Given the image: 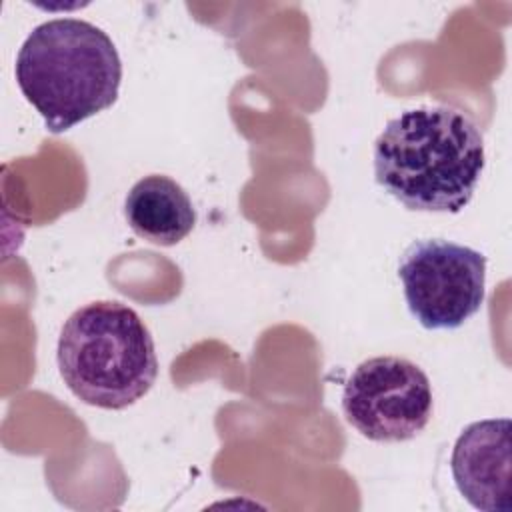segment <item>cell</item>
Instances as JSON below:
<instances>
[{"instance_id": "6", "label": "cell", "mask_w": 512, "mask_h": 512, "mask_svg": "<svg viewBox=\"0 0 512 512\" xmlns=\"http://www.w3.org/2000/svg\"><path fill=\"white\" fill-rule=\"evenodd\" d=\"M510 420L472 422L458 436L450 470L458 492L484 512H508L510 492Z\"/></svg>"}, {"instance_id": "7", "label": "cell", "mask_w": 512, "mask_h": 512, "mask_svg": "<svg viewBox=\"0 0 512 512\" xmlns=\"http://www.w3.org/2000/svg\"><path fill=\"white\" fill-rule=\"evenodd\" d=\"M124 216L134 234L158 246L178 244L196 224L188 192L164 174L144 176L130 188Z\"/></svg>"}, {"instance_id": "5", "label": "cell", "mask_w": 512, "mask_h": 512, "mask_svg": "<svg viewBox=\"0 0 512 512\" xmlns=\"http://www.w3.org/2000/svg\"><path fill=\"white\" fill-rule=\"evenodd\" d=\"M432 388L424 370L400 356L368 358L344 384L346 420L368 440L404 442L432 416Z\"/></svg>"}, {"instance_id": "4", "label": "cell", "mask_w": 512, "mask_h": 512, "mask_svg": "<svg viewBox=\"0 0 512 512\" xmlns=\"http://www.w3.org/2000/svg\"><path fill=\"white\" fill-rule=\"evenodd\" d=\"M398 278L412 316L428 330H454L484 302L486 256L442 238L412 242Z\"/></svg>"}, {"instance_id": "2", "label": "cell", "mask_w": 512, "mask_h": 512, "mask_svg": "<svg viewBox=\"0 0 512 512\" xmlns=\"http://www.w3.org/2000/svg\"><path fill=\"white\" fill-rule=\"evenodd\" d=\"M14 74L46 128L58 134L116 102L122 60L102 28L78 18H54L28 34Z\"/></svg>"}, {"instance_id": "1", "label": "cell", "mask_w": 512, "mask_h": 512, "mask_svg": "<svg viewBox=\"0 0 512 512\" xmlns=\"http://www.w3.org/2000/svg\"><path fill=\"white\" fill-rule=\"evenodd\" d=\"M484 164L478 126L450 106L406 110L374 142L378 184L410 210L460 212L472 200Z\"/></svg>"}, {"instance_id": "3", "label": "cell", "mask_w": 512, "mask_h": 512, "mask_svg": "<svg viewBox=\"0 0 512 512\" xmlns=\"http://www.w3.org/2000/svg\"><path fill=\"white\" fill-rule=\"evenodd\" d=\"M56 362L68 390L84 404L122 410L140 400L158 376L152 334L130 306L90 302L64 322Z\"/></svg>"}]
</instances>
